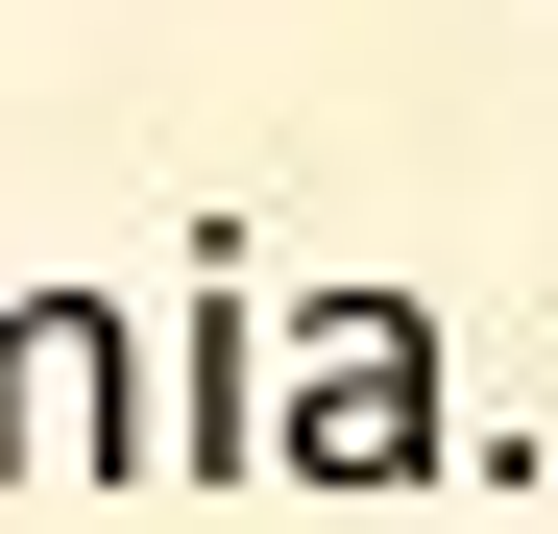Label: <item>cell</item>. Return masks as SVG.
I'll list each match as a JSON object with an SVG mask.
<instances>
[{"label": "cell", "instance_id": "obj_1", "mask_svg": "<svg viewBox=\"0 0 558 534\" xmlns=\"http://www.w3.org/2000/svg\"><path fill=\"white\" fill-rule=\"evenodd\" d=\"M267 462L340 486V510L437 486L461 462V340H437V292H316L292 340H267Z\"/></svg>", "mask_w": 558, "mask_h": 534}, {"label": "cell", "instance_id": "obj_2", "mask_svg": "<svg viewBox=\"0 0 558 534\" xmlns=\"http://www.w3.org/2000/svg\"><path fill=\"white\" fill-rule=\"evenodd\" d=\"M0 486H146V316L0 292Z\"/></svg>", "mask_w": 558, "mask_h": 534}, {"label": "cell", "instance_id": "obj_3", "mask_svg": "<svg viewBox=\"0 0 558 534\" xmlns=\"http://www.w3.org/2000/svg\"><path fill=\"white\" fill-rule=\"evenodd\" d=\"M267 462V316H243V243H195V316L146 365V486H243Z\"/></svg>", "mask_w": 558, "mask_h": 534}]
</instances>
